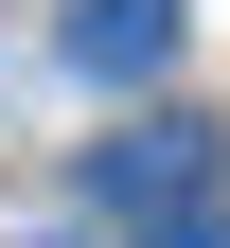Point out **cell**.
<instances>
[{"label": "cell", "instance_id": "cell-1", "mask_svg": "<svg viewBox=\"0 0 230 248\" xmlns=\"http://www.w3.org/2000/svg\"><path fill=\"white\" fill-rule=\"evenodd\" d=\"M89 177H107V195L124 213H142V231H177V213H213V124H124V142H107V160H89Z\"/></svg>", "mask_w": 230, "mask_h": 248}, {"label": "cell", "instance_id": "cell-2", "mask_svg": "<svg viewBox=\"0 0 230 248\" xmlns=\"http://www.w3.org/2000/svg\"><path fill=\"white\" fill-rule=\"evenodd\" d=\"M71 71L89 89H159L177 71V0H71Z\"/></svg>", "mask_w": 230, "mask_h": 248}, {"label": "cell", "instance_id": "cell-3", "mask_svg": "<svg viewBox=\"0 0 230 248\" xmlns=\"http://www.w3.org/2000/svg\"><path fill=\"white\" fill-rule=\"evenodd\" d=\"M142 248H230V231H213V213H177V231H142Z\"/></svg>", "mask_w": 230, "mask_h": 248}]
</instances>
